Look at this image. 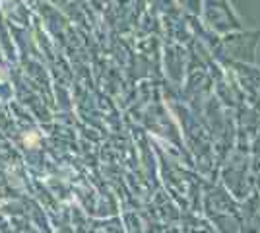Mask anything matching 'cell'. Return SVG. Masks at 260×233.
I'll use <instances>...</instances> for the list:
<instances>
[{
	"label": "cell",
	"mask_w": 260,
	"mask_h": 233,
	"mask_svg": "<svg viewBox=\"0 0 260 233\" xmlns=\"http://www.w3.org/2000/svg\"><path fill=\"white\" fill-rule=\"evenodd\" d=\"M39 142V136L37 134H29V136H25V144L27 146H37Z\"/></svg>",
	"instance_id": "obj_1"
}]
</instances>
